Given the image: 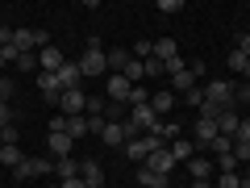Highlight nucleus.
Returning a JSON list of instances; mask_svg holds the SVG:
<instances>
[{"instance_id":"nucleus-12","label":"nucleus","mask_w":250,"mask_h":188,"mask_svg":"<svg viewBox=\"0 0 250 188\" xmlns=\"http://www.w3.org/2000/svg\"><path fill=\"white\" fill-rule=\"evenodd\" d=\"M100 142H104V146H125V142H129V134H125V117H121V121H104Z\"/></svg>"},{"instance_id":"nucleus-5","label":"nucleus","mask_w":250,"mask_h":188,"mask_svg":"<svg viewBox=\"0 0 250 188\" xmlns=\"http://www.w3.org/2000/svg\"><path fill=\"white\" fill-rule=\"evenodd\" d=\"M83 109H88V92L83 88H71L59 96V113L62 117H83Z\"/></svg>"},{"instance_id":"nucleus-15","label":"nucleus","mask_w":250,"mask_h":188,"mask_svg":"<svg viewBox=\"0 0 250 188\" xmlns=\"http://www.w3.org/2000/svg\"><path fill=\"white\" fill-rule=\"evenodd\" d=\"M175 92H171V88H159V92H150V109H154V117H159V121H163V113H171V109H175Z\"/></svg>"},{"instance_id":"nucleus-11","label":"nucleus","mask_w":250,"mask_h":188,"mask_svg":"<svg viewBox=\"0 0 250 188\" xmlns=\"http://www.w3.org/2000/svg\"><path fill=\"white\" fill-rule=\"evenodd\" d=\"M146 167H150L154 176H163V180H167L171 171H175V159H171V151H167V146H159V151H154L150 159H146Z\"/></svg>"},{"instance_id":"nucleus-8","label":"nucleus","mask_w":250,"mask_h":188,"mask_svg":"<svg viewBox=\"0 0 250 188\" xmlns=\"http://www.w3.org/2000/svg\"><path fill=\"white\" fill-rule=\"evenodd\" d=\"M38 88H42V100H46V105H54V109H59V96H62L59 75H54V71H38Z\"/></svg>"},{"instance_id":"nucleus-26","label":"nucleus","mask_w":250,"mask_h":188,"mask_svg":"<svg viewBox=\"0 0 250 188\" xmlns=\"http://www.w3.org/2000/svg\"><path fill=\"white\" fill-rule=\"evenodd\" d=\"M138 184H142V188H167V180H163V176H154V171L142 163V167H138Z\"/></svg>"},{"instance_id":"nucleus-25","label":"nucleus","mask_w":250,"mask_h":188,"mask_svg":"<svg viewBox=\"0 0 250 188\" xmlns=\"http://www.w3.org/2000/svg\"><path fill=\"white\" fill-rule=\"evenodd\" d=\"M54 176H59V180H75V176H80V163H75V159H54Z\"/></svg>"},{"instance_id":"nucleus-23","label":"nucleus","mask_w":250,"mask_h":188,"mask_svg":"<svg viewBox=\"0 0 250 188\" xmlns=\"http://www.w3.org/2000/svg\"><path fill=\"white\" fill-rule=\"evenodd\" d=\"M154 134H159L163 138V142H175V138H184V125H179V121H159V130H154Z\"/></svg>"},{"instance_id":"nucleus-3","label":"nucleus","mask_w":250,"mask_h":188,"mask_svg":"<svg viewBox=\"0 0 250 188\" xmlns=\"http://www.w3.org/2000/svg\"><path fill=\"white\" fill-rule=\"evenodd\" d=\"M38 176H54V159H21L13 167V180H38Z\"/></svg>"},{"instance_id":"nucleus-37","label":"nucleus","mask_w":250,"mask_h":188,"mask_svg":"<svg viewBox=\"0 0 250 188\" xmlns=\"http://www.w3.org/2000/svg\"><path fill=\"white\" fill-rule=\"evenodd\" d=\"M17 142V125H4V130H0V146H13Z\"/></svg>"},{"instance_id":"nucleus-7","label":"nucleus","mask_w":250,"mask_h":188,"mask_svg":"<svg viewBox=\"0 0 250 188\" xmlns=\"http://www.w3.org/2000/svg\"><path fill=\"white\" fill-rule=\"evenodd\" d=\"M129 121H134L142 134H154V130H159V117H154L150 105H129Z\"/></svg>"},{"instance_id":"nucleus-29","label":"nucleus","mask_w":250,"mask_h":188,"mask_svg":"<svg viewBox=\"0 0 250 188\" xmlns=\"http://www.w3.org/2000/svg\"><path fill=\"white\" fill-rule=\"evenodd\" d=\"M205 151H208V155H213V159H217V155H225V151H233V138H225V134H217L213 142L205 146Z\"/></svg>"},{"instance_id":"nucleus-41","label":"nucleus","mask_w":250,"mask_h":188,"mask_svg":"<svg viewBox=\"0 0 250 188\" xmlns=\"http://www.w3.org/2000/svg\"><path fill=\"white\" fill-rule=\"evenodd\" d=\"M0 100H13V80H0Z\"/></svg>"},{"instance_id":"nucleus-18","label":"nucleus","mask_w":250,"mask_h":188,"mask_svg":"<svg viewBox=\"0 0 250 188\" xmlns=\"http://www.w3.org/2000/svg\"><path fill=\"white\" fill-rule=\"evenodd\" d=\"M134 63V54H129V46H113L108 50V75H121L125 67Z\"/></svg>"},{"instance_id":"nucleus-1","label":"nucleus","mask_w":250,"mask_h":188,"mask_svg":"<svg viewBox=\"0 0 250 188\" xmlns=\"http://www.w3.org/2000/svg\"><path fill=\"white\" fill-rule=\"evenodd\" d=\"M80 75L83 80H100V75H108V50L100 38H88V46H83L80 54Z\"/></svg>"},{"instance_id":"nucleus-27","label":"nucleus","mask_w":250,"mask_h":188,"mask_svg":"<svg viewBox=\"0 0 250 188\" xmlns=\"http://www.w3.org/2000/svg\"><path fill=\"white\" fill-rule=\"evenodd\" d=\"M246 63H250V59H246V54H242V50H238V46H233V50H229V54H225V67H229V71H233V75H242V71H246Z\"/></svg>"},{"instance_id":"nucleus-13","label":"nucleus","mask_w":250,"mask_h":188,"mask_svg":"<svg viewBox=\"0 0 250 188\" xmlns=\"http://www.w3.org/2000/svg\"><path fill=\"white\" fill-rule=\"evenodd\" d=\"M46 151H50V159H71L75 142L67 134H46Z\"/></svg>"},{"instance_id":"nucleus-2","label":"nucleus","mask_w":250,"mask_h":188,"mask_svg":"<svg viewBox=\"0 0 250 188\" xmlns=\"http://www.w3.org/2000/svg\"><path fill=\"white\" fill-rule=\"evenodd\" d=\"M159 146H167V142H163V138H159V134H138V138H134V142H125V159H134V163H138V167H142V163H146V159H150V155H154V151H159Z\"/></svg>"},{"instance_id":"nucleus-14","label":"nucleus","mask_w":250,"mask_h":188,"mask_svg":"<svg viewBox=\"0 0 250 188\" xmlns=\"http://www.w3.org/2000/svg\"><path fill=\"white\" fill-rule=\"evenodd\" d=\"M54 75H59V88H62V92H71V88H80V84H83L80 63H62V67H59Z\"/></svg>"},{"instance_id":"nucleus-28","label":"nucleus","mask_w":250,"mask_h":188,"mask_svg":"<svg viewBox=\"0 0 250 188\" xmlns=\"http://www.w3.org/2000/svg\"><path fill=\"white\" fill-rule=\"evenodd\" d=\"M213 163H217V176H225V171H238V167H242V163L233 159V151H225V155H217Z\"/></svg>"},{"instance_id":"nucleus-34","label":"nucleus","mask_w":250,"mask_h":188,"mask_svg":"<svg viewBox=\"0 0 250 188\" xmlns=\"http://www.w3.org/2000/svg\"><path fill=\"white\" fill-rule=\"evenodd\" d=\"M213 184L217 188H242V176L238 171H225V176H213Z\"/></svg>"},{"instance_id":"nucleus-42","label":"nucleus","mask_w":250,"mask_h":188,"mask_svg":"<svg viewBox=\"0 0 250 188\" xmlns=\"http://www.w3.org/2000/svg\"><path fill=\"white\" fill-rule=\"evenodd\" d=\"M238 50H242V54L250 59V34H238Z\"/></svg>"},{"instance_id":"nucleus-45","label":"nucleus","mask_w":250,"mask_h":188,"mask_svg":"<svg viewBox=\"0 0 250 188\" xmlns=\"http://www.w3.org/2000/svg\"><path fill=\"white\" fill-rule=\"evenodd\" d=\"M4 63H9V59H4V54H0V71H4Z\"/></svg>"},{"instance_id":"nucleus-22","label":"nucleus","mask_w":250,"mask_h":188,"mask_svg":"<svg viewBox=\"0 0 250 188\" xmlns=\"http://www.w3.org/2000/svg\"><path fill=\"white\" fill-rule=\"evenodd\" d=\"M175 54H179V42H175V38H159V42H154V59H159V63L175 59Z\"/></svg>"},{"instance_id":"nucleus-17","label":"nucleus","mask_w":250,"mask_h":188,"mask_svg":"<svg viewBox=\"0 0 250 188\" xmlns=\"http://www.w3.org/2000/svg\"><path fill=\"white\" fill-rule=\"evenodd\" d=\"M80 180L88 188H104V167H100L96 159H88V163H80Z\"/></svg>"},{"instance_id":"nucleus-6","label":"nucleus","mask_w":250,"mask_h":188,"mask_svg":"<svg viewBox=\"0 0 250 188\" xmlns=\"http://www.w3.org/2000/svg\"><path fill=\"white\" fill-rule=\"evenodd\" d=\"M129 92H134V84L125 80V75H104V100L125 105V100H129Z\"/></svg>"},{"instance_id":"nucleus-46","label":"nucleus","mask_w":250,"mask_h":188,"mask_svg":"<svg viewBox=\"0 0 250 188\" xmlns=\"http://www.w3.org/2000/svg\"><path fill=\"white\" fill-rule=\"evenodd\" d=\"M46 188H59V184H46Z\"/></svg>"},{"instance_id":"nucleus-44","label":"nucleus","mask_w":250,"mask_h":188,"mask_svg":"<svg viewBox=\"0 0 250 188\" xmlns=\"http://www.w3.org/2000/svg\"><path fill=\"white\" fill-rule=\"evenodd\" d=\"M192 188H217L213 180H192Z\"/></svg>"},{"instance_id":"nucleus-9","label":"nucleus","mask_w":250,"mask_h":188,"mask_svg":"<svg viewBox=\"0 0 250 188\" xmlns=\"http://www.w3.org/2000/svg\"><path fill=\"white\" fill-rule=\"evenodd\" d=\"M217 134H221V130H217L213 117H196V130H192V142H196V151H200V146H208Z\"/></svg>"},{"instance_id":"nucleus-31","label":"nucleus","mask_w":250,"mask_h":188,"mask_svg":"<svg viewBox=\"0 0 250 188\" xmlns=\"http://www.w3.org/2000/svg\"><path fill=\"white\" fill-rule=\"evenodd\" d=\"M13 67H17L21 75H38V59H34V54H17V63H13Z\"/></svg>"},{"instance_id":"nucleus-30","label":"nucleus","mask_w":250,"mask_h":188,"mask_svg":"<svg viewBox=\"0 0 250 188\" xmlns=\"http://www.w3.org/2000/svg\"><path fill=\"white\" fill-rule=\"evenodd\" d=\"M142 71H146V80H167V75H163V63L154 59V54H150V59H142Z\"/></svg>"},{"instance_id":"nucleus-4","label":"nucleus","mask_w":250,"mask_h":188,"mask_svg":"<svg viewBox=\"0 0 250 188\" xmlns=\"http://www.w3.org/2000/svg\"><path fill=\"white\" fill-rule=\"evenodd\" d=\"M205 100L208 105H221V109H233V84L229 80H208L205 84Z\"/></svg>"},{"instance_id":"nucleus-43","label":"nucleus","mask_w":250,"mask_h":188,"mask_svg":"<svg viewBox=\"0 0 250 188\" xmlns=\"http://www.w3.org/2000/svg\"><path fill=\"white\" fill-rule=\"evenodd\" d=\"M59 188H88V184H83V180L75 176V180H59Z\"/></svg>"},{"instance_id":"nucleus-35","label":"nucleus","mask_w":250,"mask_h":188,"mask_svg":"<svg viewBox=\"0 0 250 188\" xmlns=\"http://www.w3.org/2000/svg\"><path fill=\"white\" fill-rule=\"evenodd\" d=\"M129 105H150V88H146V84H134V92H129Z\"/></svg>"},{"instance_id":"nucleus-32","label":"nucleus","mask_w":250,"mask_h":188,"mask_svg":"<svg viewBox=\"0 0 250 188\" xmlns=\"http://www.w3.org/2000/svg\"><path fill=\"white\" fill-rule=\"evenodd\" d=\"M179 71H188V59H184V54H175V59L163 63V75H167V80H171V75H179Z\"/></svg>"},{"instance_id":"nucleus-24","label":"nucleus","mask_w":250,"mask_h":188,"mask_svg":"<svg viewBox=\"0 0 250 188\" xmlns=\"http://www.w3.org/2000/svg\"><path fill=\"white\" fill-rule=\"evenodd\" d=\"M21 159H25V151H21V146H17V142H13V146H0V163H4V167H9V171H13V167H17V163H21Z\"/></svg>"},{"instance_id":"nucleus-10","label":"nucleus","mask_w":250,"mask_h":188,"mask_svg":"<svg viewBox=\"0 0 250 188\" xmlns=\"http://www.w3.org/2000/svg\"><path fill=\"white\" fill-rule=\"evenodd\" d=\"M188 176H192V180H213L217 176V163L208 159V155H192V159H188Z\"/></svg>"},{"instance_id":"nucleus-19","label":"nucleus","mask_w":250,"mask_h":188,"mask_svg":"<svg viewBox=\"0 0 250 188\" xmlns=\"http://www.w3.org/2000/svg\"><path fill=\"white\" fill-rule=\"evenodd\" d=\"M238 125H242V113H238V109H225V113L217 117V130H221L225 138H233V134H238Z\"/></svg>"},{"instance_id":"nucleus-39","label":"nucleus","mask_w":250,"mask_h":188,"mask_svg":"<svg viewBox=\"0 0 250 188\" xmlns=\"http://www.w3.org/2000/svg\"><path fill=\"white\" fill-rule=\"evenodd\" d=\"M233 142H250V117H242V125H238V134H233Z\"/></svg>"},{"instance_id":"nucleus-20","label":"nucleus","mask_w":250,"mask_h":188,"mask_svg":"<svg viewBox=\"0 0 250 188\" xmlns=\"http://www.w3.org/2000/svg\"><path fill=\"white\" fill-rule=\"evenodd\" d=\"M167 151H171V159H175V163H188L192 155H196V142H192V138H175Z\"/></svg>"},{"instance_id":"nucleus-36","label":"nucleus","mask_w":250,"mask_h":188,"mask_svg":"<svg viewBox=\"0 0 250 188\" xmlns=\"http://www.w3.org/2000/svg\"><path fill=\"white\" fill-rule=\"evenodd\" d=\"M159 13L171 17V13H184V0H159Z\"/></svg>"},{"instance_id":"nucleus-40","label":"nucleus","mask_w":250,"mask_h":188,"mask_svg":"<svg viewBox=\"0 0 250 188\" xmlns=\"http://www.w3.org/2000/svg\"><path fill=\"white\" fill-rule=\"evenodd\" d=\"M4 46H13V29L9 25H0V50H4Z\"/></svg>"},{"instance_id":"nucleus-33","label":"nucleus","mask_w":250,"mask_h":188,"mask_svg":"<svg viewBox=\"0 0 250 188\" xmlns=\"http://www.w3.org/2000/svg\"><path fill=\"white\" fill-rule=\"evenodd\" d=\"M184 105L200 113V109H205V88H192V92H184Z\"/></svg>"},{"instance_id":"nucleus-21","label":"nucleus","mask_w":250,"mask_h":188,"mask_svg":"<svg viewBox=\"0 0 250 188\" xmlns=\"http://www.w3.org/2000/svg\"><path fill=\"white\" fill-rule=\"evenodd\" d=\"M192 88H196L192 67H188V71H179V75H171V92H175V96H184V92H192Z\"/></svg>"},{"instance_id":"nucleus-38","label":"nucleus","mask_w":250,"mask_h":188,"mask_svg":"<svg viewBox=\"0 0 250 188\" xmlns=\"http://www.w3.org/2000/svg\"><path fill=\"white\" fill-rule=\"evenodd\" d=\"M4 125H13V105L9 100H0V130H4Z\"/></svg>"},{"instance_id":"nucleus-16","label":"nucleus","mask_w":250,"mask_h":188,"mask_svg":"<svg viewBox=\"0 0 250 188\" xmlns=\"http://www.w3.org/2000/svg\"><path fill=\"white\" fill-rule=\"evenodd\" d=\"M62 63H67V59H62L59 46H42V50H38V71H59Z\"/></svg>"}]
</instances>
